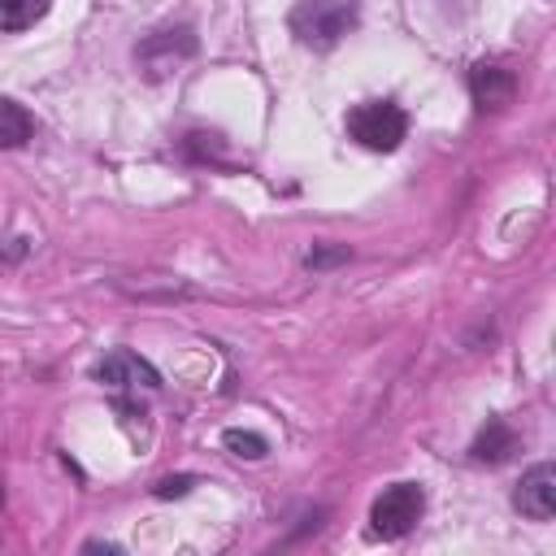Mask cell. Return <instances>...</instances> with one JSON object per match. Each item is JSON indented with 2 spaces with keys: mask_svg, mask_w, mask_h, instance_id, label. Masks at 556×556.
Masks as SVG:
<instances>
[{
  "mask_svg": "<svg viewBox=\"0 0 556 556\" xmlns=\"http://www.w3.org/2000/svg\"><path fill=\"white\" fill-rule=\"evenodd\" d=\"M356 0H300L291 9V35L308 48H334L356 26Z\"/></svg>",
  "mask_w": 556,
  "mask_h": 556,
  "instance_id": "cell-1",
  "label": "cell"
},
{
  "mask_svg": "<svg viewBox=\"0 0 556 556\" xmlns=\"http://www.w3.org/2000/svg\"><path fill=\"white\" fill-rule=\"evenodd\" d=\"M348 135L369 152H395L400 139L408 135V117L391 100H365L348 113Z\"/></svg>",
  "mask_w": 556,
  "mask_h": 556,
  "instance_id": "cell-2",
  "label": "cell"
},
{
  "mask_svg": "<svg viewBox=\"0 0 556 556\" xmlns=\"http://www.w3.org/2000/svg\"><path fill=\"white\" fill-rule=\"evenodd\" d=\"M421 508H426L421 486H417V482H395V486H387V491L374 500L369 526H374V534H382V539H404V534L421 521Z\"/></svg>",
  "mask_w": 556,
  "mask_h": 556,
  "instance_id": "cell-3",
  "label": "cell"
},
{
  "mask_svg": "<svg viewBox=\"0 0 556 556\" xmlns=\"http://www.w3.org/2000/svg\"><path fill=\"white\" fill-rule=\"evenodd\" d=\"M195 56V39L187 26H174V30H152L139 48H135V61L148 78H169L178 74V65H187Z\"/></svg>",
  "mask_w": 556,
  "mask_h": 556,
  "instance_id": "cell-4",
  "label": "cell"
},
{
  "mask_svg": "<svg viewBox=\"0 0 556 556\" xmlns=\"http://www.w3.org/2000/svg\"><path fill=\"white\" fill-rule=\"evenodd\" d=\"M96 378L109 387V391H139V387H148V391H156L161 387V374L143 361V356H135V352H109L100 365H96Z\"/></svg>",
  "mask_w": 556,
  "mask_h": 556,
  "instance_id": "cell-5",
  "label": "cell"
},
{
  "mask_svg": "<svg viewBox=\"0 0 556 556\" xmlns=\"http://www.w3.org/2000/svg\"><path fill=\"white\" fill-rule=\"evenodd\" d=\"M513 504H517L530 521H552V513H556V469H552V465H534V469L517 482Z\"/></svg>",
  "mask_w": 556,
  "mask_h": 556,
  "instance_id": "cell-6",
  "label": "cell"
},
{
  "mask_svg": "<svg viewBox=\"0 0 556 556\" xmlns=\"http://www.w3.org/2000/svg\"><path fill=\"white\" fill-rule=\"evenodd\" d=\"M469 91H473L478 109H504L513 100V91H517V78H513V70L482 61V65L469 70Z\"/></svg>",
  "mask_w": 556,
  "mask_h": 556,
  "instance_id": "cell-7",
  "label": "cell"
},
{
  "mask_svg": "<svg viewBox=\"0 0 556 556\" xmlns=\"http://www.w3.org/2000/svg\"><path fill=\"white\" fill-rule=\"evenodd\" d=\"M517 447V430L508 426V421H500V417H491L482 430H478V439H473V460H486V465H500V460H508V452Z\"/></svg>",
  "mask_w": 556,
  "mask_h": 556,
  "instance_id": "cell-8",
  "label": "cell"
},
{
  "mask_svg": "<svg viewBox=\"0 0 556 556\" xmlns=\"http://www.w3.org/2000/svg\"><path fill=\"white\" fill-rule=\"evenodd\" d=\"M35 135V122L22 104H13L9 96H0V148H22Z\"/></svg>",
  "mask_w": 556,
  "mask_h": 556,
  "instance_id": "cell-9",
  "label": "cell"
},
{
  "mask_svg": "<svg viewBox=\"0 0 556 556\" xmlns=\"http://www.w3.org/2000/svg\"><path fill=\"white\" fill-rule=\"evenodd\" d=\"M52 0H0V30H26L48 13Z\"/></svg>",
  "mask_w": 556,
  "mask_h": 556,
  "instance_id": "cell-10",
  "label": "cell"
},
{
  "mask_svg": "<svg viewBox=\"0 0 556 556\" xmlns=\"http://www.w3.org/2000/svg\"><path fill=\"white\" fill-rule=\"evenodd\" d=\"M222 443H226L235 456H243V460H261V456L269 452V443H265L256 430H226Z\"/></svg>",
  "mask_w": 556,
  "mask_h": 556,
  "instance_id": "cell-11",
  "label": "cell"
},
{
  "mask_svg": "<svg viewBox=\"0 0 556 556\" xmlns=\"http://www.w3.org/2000/svg\"><path fill=\"white\" fill-rule=\"evenodd\" d=\"M191 482H195V478H187V473H178V478H161V482H156V495H161V500H169V495H187Z\"/></svg>",
  "mask_w": 556,
  "mask_h": 556,
  "instance_id": "cell-12",
  "label": "cell"
},
{
  "mask_svg": "<svg viewBox=\"0 0 556 556\" xmlns=\"http://www.w3.org/2000/svg\"><path fill=\"white\" fill-rule=\"evenodd\" d=\"M343 256H348L343 248H334V252H308V256H304V265H308V269H321V265H330V261H343Z\"/></svg>",
  "mask_w": 556,
  "mask_h": 556,
  "instance_id": "cell-13",
  "label": "cell"
},
{
  "mask_svg": "<svg viewBox=\"0 0 556 556\" xmlns=\"http://www.w3.org/2000/svg\"><path fill=\"white\" fill-rule=\"evenodd\" d=\"M0 504H4V482H0Z\"/></svg>",
  "mask_w": 556,
  "mask_h": 556,
  "instance_id": "cell-14",
  "label": "cell"
}]
</instances>
